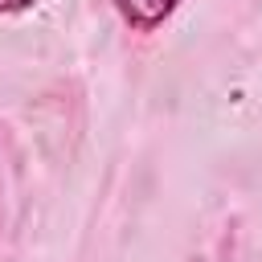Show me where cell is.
Segmentation results:
<instances>
[{
  "label": "cell",
  "mask_w": 262,
  "mask_h": 262,
  "mask_svg": "<svg viewBox=\"0 0 262 262\" xmlns=\"http://www.w3.org/2000/svg\"><path fill=\"white\" fill-rule=\"evenodd\" d=\"M111 4H115L119 20H123L131 33H156V29L180 8V0H111Z\"/></svg>",
  "instance_id": "6da1fadb"
},
{
  "label": "cell",
  "mask_w": 262,
  "mask_h": 262,
  "mask_svg": "<svg viewBox=\"0 0 262 262\" xmlns=\"http://www.w3.org/2000/svg\"><path fill=\"white\" fill-rule=\"evenodd\" d=\"M37 0H0V16H12V12H29Z\"/></svg>",
  "instance_id": "7a4b0ae2"
}]
</instances>
